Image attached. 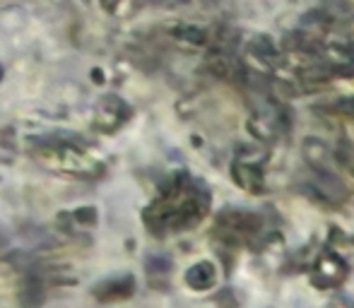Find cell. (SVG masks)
<instances>
[{"label":"cell","mask_w":354,"mask_h":308,"mask_svg":"<svg viewBox=\"0 0 354 308\" xmlns=\"http://www.w3.org/2000/svg\"><path fill=\"white\" fill-rule=\"evenodd\" d=\"M205 210L207 193L188 178H178L149 205L145 222L149 224V229H154V233L183 231L196 227L205 217Z\"/></svg>","instance_id":"obj_1"},{"label":"cell","mask_w":354,"mask_h":308,"mask_svg":"<svg viewBox=\"0 0 354 308\" xmlns=\"http://www.w3.org/2000/svg\"><path fill=\"white\" fill-rule=\"evenodd\" d=\"M34 157L48 171L63 173V176L97 178L104 173L102 159H97L89 150L73 145V142H44L41 147H37Z\"/></svg>","instance_id":"obj_2"},{"label":"cell","mask_w":354,"mask_h":308,"mask_svg":"<svg viewBox=\"0 0 354 308\" xmlns=\"http://www.w3.org/2000/svg\"><path fill=\"white\" fill-rule=\"evenodd\" d=\"M214 280H217V272H214L212 262H198V265H193L186 275V282L198 291L210 289V287L214 285Z\"/></svg>","instance_id":"obj_3"},{"label":"cell","mask_w":354,"mask_h":308,"mask_svg":"<svg viewBox=\"0 0 354 308\" xmlns=\"http://www.w3.org/2000/svg\"><path fill=\"white\" fill-rule=\"evenodd\" d=\"M149 3H162V5H174V3H186V0H149Z\"/></svg>","instance_id":"obj_4"},{"label":"cell","mask_w":354,"mask_h":308,"mask_svg":"<svg viewBox=\"0 0 354 308\" xmlns=\"http://www.w3.org/2000/svg\"><path fill=\"white\" fill-rule=\"evenodd\" d=\"M0 77H3V68H0Z\"/></svg>","instance_id":"obj_5"}]
</instances>
